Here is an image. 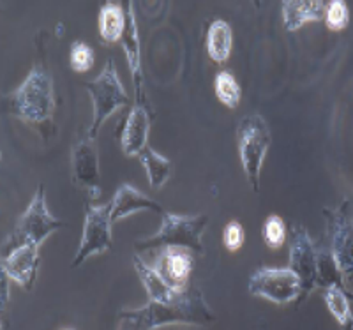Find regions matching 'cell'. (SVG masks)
<instances>
[{"label": "cell", "mask_w": 353, "mask_h": 330, "mask_svg": "<svg viewBox=\"0 0 353 330\" xmlns=\"http://www.w3.org/2000/svg\"><path fill=\"white\" fill-rule=\"evenodd\" d=\"M216 320L203 293L198 286H189L188 290L173 302H152L141 309H125L121 313L119 330H152L154 327L170 323H188L205 325Z\"/></svg>", "instance_id": "1"}, {"label": "cell", "mask_w": 353, "mask_h": 330, "mask_svg": "<svg viewBox=\"0 0 353 330\" xmlns=\"http://www.w3.org/2000/svg\"><path fill=\"white\" fill-rule=\"evenodd\" d=\"M8 110L11 115L25 122L48 121L55 112L53 81L50 73L41 65H34L28 76L17 90L8 94Z\"/></svg>", "instance_id": "2"}, {"label": "cell", "mask_w": 353, "mask_h": 330, "mask_svg": "<svg viewBox=\"0 0 353 330\" xmlns=\"http://www.w3.org/2000/svg\"><path fill=\"white\" fill-rule=\"evenodd\" d=\"M209 223L207 216H175L163 214V223L157 234L134 242L137 251H159L165 247H182V249L203 253L201 235Z\"/></svg>", "instance_id": "3"}, {"label": "cell", "mask_w": 353, "mask_h": 330, "mask_svg": "<svg viewBox=\"0 0 353 330\" xmlns=\"http://www.w3.org/2000/svg\"><path fill=\"white\" fill-rule=\"evenodd\" d=\"M62 226H64L62 221H59L50 214L48 207H46L44 185H39L28 209L25 210L18 225L14 226V229L2 244V256H6L17 247L25 246V244L39 247L50 235L55 234L57 229L62 228Z\"/></svg>", "instance_id": "4"}, {"label": "cell", "mask_w": 353, "mask_h": 330, "mask_svg": "<svg viewBox=\"0 0 353 330\" xmlns=\"http://www.w3.org/2000/svg\"><path fill=\"white\" fill-rule=\"evenodd\" d=\"M85 89L92 97L94 113L92 124L88 127V138L94 140L101 131V127H103V124L112 117L113 113L124 105H128L129 97L125 94L124 85H122L121 78H119V73H117V68L112 59L106 62L105 69L101 71L99 76L85 83Z\"/></svg>", "instance_id": "5"}, {"label": "cell", "mask_w": 353, "mask_h": 330, "mask_svg": "<svg viewBox=\"0 0 353 330\" xmlns=\"http://www.w3.org/2000/svg\"><path fill=\"white\" fill-rule=\"evenodd\" d=\"M239 154L244 168L245 178L253 191H260V174L265 156L269 152L270 136L269 125L261 115H248L242 118L237 129Z\"/></svg>", "instance_id": "6"}, {"label": "cell", "mask_w": 353, "mask_h": 330, "mask_svg": "<svg viewBox=\"0 0 353 330\" xmlns=\"http://www.w3.org/2000/svg\"><path fill=\"white\" fill-rule=\"evenodd\" d=\"M327 234L330 238V254L343 281L353 285V216L350 202L345 200L336 209H325Z\"/></svg>", "instance_id": "7"}, {"label": "cell", "mask_w": 353, "mask_h": 330, "mask_svg": "<svg viewBox=\"0 0 353 330\" xmlns=\"http://www.w3.org/2000/svg\"><path fill=\"white\" fill-rule=\"evenodd\" d=\"M249 293L274 304H290L302 298V285L292 269L265 267L249 278Z\"/></svg>", "instance_id": "8"}, {"label": "cell", "mask_w": 353, "mask_h": 330, "mask_svg": "<svg viewBox=\"0 0 353 330\" xmlns=\"http://www.w3.org/2000/svg\"><path fill=\"white\" fill-rule=\"evenodd\" d=\"M112 207L103 205L96 207L92 203H87L85 209V225L83 235H81L80 247L74 256L72 267H80L85 260L92 256V254H101L108 251L113 244L112 237Z\"/></svg>", "instance_id": "9"}, {"label": "cell", "mask_w": 353, "mask_h": 330, "mask_svg": "<svg viewBox=\"0 0 353 330\" xmlns=\"http://www.w3.org/2000/svg\"><path fill=\"white\" fill-rule=\"evenodd\" d=\"M318 253L302 226H293L292 247H290V267L299 276L302 285V298L318 286Z\"/></svg>", "instance_id": "10"}, {"label": "cell", "mask_w": 353, "mask_h": 330, "mask_svg": "<svg viewBox=\"0 0 353 330\" xmlns=\"http://www.w3.org/2000/svg\"><path fill=\"white\" fill-rule=\"evenodd\" d=\"M71 175L72 182L81 187L90 200L99 196V159L88 136L78 141V145L72 149Z\"/></svg>", "instance_id": "11"}, {"label": "cell", "mask_w": 353, "mask_h": 330, "mask_svg": "<svg viewBox=\"0 0 353 330\" xmlns=\"http://www.w3.org/2000/svg\"><path fill=\"white\" fill-rule=\"evenodd\" d=\"M154 269L175 291L188 290L189 276L193 272V254L182 247H165L156 251Z\"/></svg>", "instance_id": "12"}, {"label": "cell", "mask_w": 353, "mask_h": 330, "mask_svg": "<svg viewBox=\"0 0 353 330\" xmlns=\"http://www.w3.org/2000/svg\"><path fill=\"white\" fill-rule=\"evenodd\" d=\"M2 274L8 276L14 282L30 291L37 278V267H39V247L25 244V246L12 249L6 256H2Z\"/></svg>", "instance_id": "13"}, {"label": "cell", "mask_w": 353, "mask_h": 330, "mask_svg": "<svg viewBox=\"0 0 353 330\" xmlns=\"http://www.w3.org/2000/svg\"><path fill=\"white\" fill-rule=\"evenodd\" d=\"M150 117L149 112L143 105H134L129 112V117L125 121L124 131H122V150L129 157H140L141 152L147 147L149 141Z\"/></svg>", "instance_id": "14"}, {"label": "cell", "mask_w": 353, "mask_h": 330, "mask_svg": "<svg viewBox=\"0 0 353 330\" xmlns=\"http://www.w3.org/2000/svg\"><path fill=\"white\" fill-rule=\"evenodd\" d=\"M122 48H124L125 59H128L129 71H131L132 83L137 90V105H141V89H143V81H141V48H140V36H138L137 20H134V12H132L131 4H129L128 12H125V30L122 34Z\"/></svg>", "instance_id": "15"}, {"label": "cell", "mask_w": 353, "mask_h": 330, "mask_svg": "<svg viewBox=\"0 0 353 330\" xmlns=\"http://www.w3.org/2000/svg\"><path fill=\"white\" fill-rule=\"evenodd\" d=\"M110 207H112L113 225L117 221H121V219L131 216V214L138 212V210H154V212L165 214V210H163V207L159 203L150 200L149 196H145L143 193H140V191L134 189L129 184H122L119 187L117 194L113 196L112 202H110Z\"/></svg>", "instance_id": "16"}, {"label": "cell", "mask_w": 353, "mask_h": 330, "mask_svg": "<svg viewBox=\"0 0 353 330\" xmlns=\"http://www.w3.org/2000/svg\"><path fill=\"white\" fill-rule=\"evenodd\" d=\"M327 14L321 0H288L283 4V21L290 32L299 30L307 21H320Z\"/></svg>", "instance_id": "17"}, {"label": "cell", "mask_w": 353, "mask_h": 330, "mask_svg": "<svg viewBox=\"0 0 353 330\" xmlns=\"http://www.w3.org/2000/svg\"><path fill=\"white\" fill-rule=\"evenodd\" d=\"M134 269L140 276L141 282L145 285V290L152 302H173L181 297L184 291H175L165 279L161 278L152 265L143 262L140 256H134Z\"/></svg>", "instance_id": "18"}, {"label": "cell", "mask_w": 353, "mask_h": 330, "mask_svg": "<svg viewBox=\"0 0 353 330\" xmlns=\"http://www.w3.org/2000/svg\"><path fill=\"white\" fill-rule=\"evenodd\" d=\"M350 297H353L352 291L339 285H330L325 288L327 307L343 330H353V313L352 307H350Z\"/></svg>", "instance_id": "19"}, {"label": "cell", "mask_w": 353, "mask_h": 330, "mask_svg": "<svg viewBox=\"0 0 353 330\" xmlns=\"http://www.w3.org/2000/svg\"><path fill=\"white\" fill-rule=\"evenodd\" d=\"M232 28L226 21L216 20L209 28V36H207V53L216 64H223L230 59L232 53Z\"/></svg>", "instance_id": "20"}, {"label": "cell", "mask_w": 353, "mask_h": 330, "mask_svg": "<svg viewBox=\"0 0 353 330\" xmlns=\"http://www.w3.org/2000/svg\"><path fill=\"white\" fill-rule=\"evenodd\" d=\"M125 30V12L117 2H108L99 11V34L105 43H117Z\"/></svg>", "instance_id": "21"}, {"label": "cell", "mask_w": 353, "mask_h": 330, "mask_svg": "<svg viewBox=\"0 0 353 330\" xmlns=\"http://www.w3.org/2000/svg\"><path fill=\"white\" fill-rule=\"evenodd\" d=\"M141 165L145 166V172H147V177H149V184L152 189H161L163 185L166 184L170 177H172V161L166 159L165 156L157 154L156 150L145 149L140 156Z\"/></svg>", "instance_id": "22"}, {"label": "cell", "mask_w": 353, "mask_h": 330, "mask_svg": "<svg viewBox=\"0 0 353 330\" xmlns=\"http://www.w3.org/2000/svg\"><path fill=\"white\" fill-rule=\"evenodd\" d=\"M216 96L223 105L232 110L237 108L241 103V87L228 71H223L216 76Z\"/></svg>", "instance_id": "23"}, {"label": "cell", "mask_w": 353, "mask_h": 330, "mask_svg": "<svg viewBox=\"0 0 353 330\" xmlns=\"http://www.w3.org/2000/svg\"><path fill=\"white\" fill-rule=\"evenodd\" d=\"M261 237H263L265 244L270 247L283 246V242L286 238V226L279 216H269L265 219L263 228H261Z\"/></svg>", "instance_id": "24"}, {"label": "cell", "mask_w": 353, "mask_h": 330, "mask_svg": "<svg viewBox=\"0 0 353 330\" xmlns=\"http://www.w3.org/2000/svg\"><path fill=\"white\" fill-rule=\"evenodd\" d=\"M69 61H71V68L77 73H87L88 69H92L94 65V50L87 43H83V41H77L71 46Z\"/></svg>", "instance_id": "25"}, {"label": "cell", "mask_w": 353, "mask_h": 330, "mask_svg": "<svg viewBox=\"0 0 353 330\" xmlns=\"http://www.w3.org/2000/svg\"><path fill=\"white\" fill-rule=\"evenodd\" d=\"M327 27L330 30H343L348 25V8L343 0H332L327 8Z\"/></svg>", "instance_id": "26"}, {"label": "cell", "mask_w": 353, "mask_h": 330, "mask_svg": "<svg viewBox=\"0 0 353 330\" xmlns=\"http://www.w3.org/2000/svg\"><path fill=\"white\" fill-rule=\"evenodd\" d=\"M223 240H225V247L228 251L241 249L242 244H244V228H242L241 223L230 221L225 228Z\"/></svg>", "instance_id": "27"}]
</instances>
